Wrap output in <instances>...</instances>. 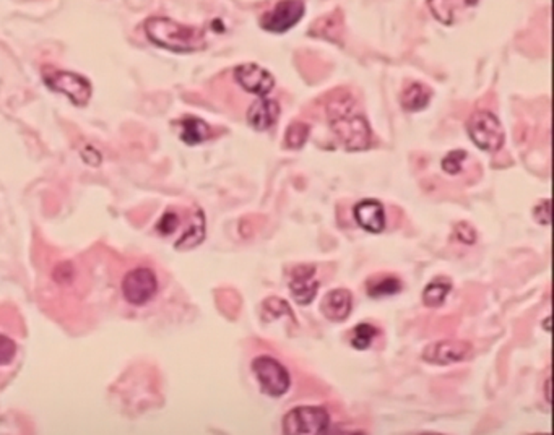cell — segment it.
Instances as JSON below:
<instances>
[{
    "label": "cell",
    "instance_id": "obj_1",
    "mask_svg": "<svg viewBox=\"0 0 554 435\" xmlns=\"http://www.w3.org/2000/svg\"><path fill=\"white\" fill-rule=\"evenodd\" d=\"M327 117L333 133L348 151L370 149L372 139L370 122L363 116L350 94L343 93L329 100Z\"/></svg>",
    "mask_w": 554,
    "mask_h": 435
},
{
    "label": "cell",
    "instance_id": "obj_2",
    "mask_svg": "<svg viewBox=\"0 0 554 435\" xmlns=\"http://www.w3.org/2000/svg\"><path fill=\"white\" fill-rule=\"evenodd\" d=\"M145 33L151 43L175 52H194L205 46L204 29L165 17H150L145 21Z\"/></svg>",
    "mask_w": 554,
    "mask_h": 435
},
{
    "label": "cell",
    "instance_id": "obj_3",
    "mask_svg": "<svg viewBox=\"0 0 554 435\" xmlns=\"http://www.w3.org/2000/svg\"><path fill=\"white\" fill-rule=\"evenodd\" d=\"M332 424L330 411L321 405H299L281 417V435H323Z\"/></svg>",
    "mask_w": 554,
    "mask_h": 435
},
{
    "label": "cell",
    "instance_id": "obj_4",
    "mask_svg": "<svg viewBox=\"0 0 554 435\" xmlns=\"http://www.w3.org/2000/svg\"><path fill=\"white\" fill-rule=\"evenodd\" d=\"M250 369L259 383V389L268 399H281L291 389V375L277 358L260 354L250 362Z\"/></svg>",
    "mask_w": 554,
    "mask_h": 435
},
{
    "label": "cell",
    "instance_id": "obj_5",
    "mask_svg": "<svg viewBox=\"0 0 554 435\" xmlns=\"http://www.w3.org/2000/svg\"><path fill=\"white\" fill-rule=\"evenodd\" d=\"M467 132L471 141L483 151H498L504 145V129L493 112H473L467 121Z\"/></svg>",
    "mask_w": 554,
    "mask_h": 435
},
{
    "label": "cell",
    "instance_id": "obj_6",
    "mask_svg": "<svg viewBox=\"0 0 554 435\" xmlns=\"http://www.w3.org/2000/svg\"><path fill=\"white\" fill-rule=\"evenodd\" d=\"M43 80L51 90L69 96V100L77 106H85L92 98V84L75 72L46 67L43 70Z\"/></svg>",
    "mask_w": 554,
    "mask_h": 435
},
{
    "label": "cell",
    "instance_id": "obj_7",
    "mask_svg": "<svg viewBox=\"0 0 554 435\" xmlns=\"http://www.w3.org/2000/svg\"><path fill=\"white\" fill-rule=\"evenodd\" d=\"M122 294L132 306H145L158 293L157 273L148 267L130 270L122 278Z\"/></svg>",
    "mask_w": 554,
    "mask_h": 435
},
{
    "label": "cell",
    "instance_id": "obj_8",
    "mask_svg": "<svg viewBox=\"0 0 554 435\" xmlns=\"http://www.w3.org/2000/svg\"><path fill=\"white\" fill-rule=\"evenodd\" d=\"M473 352L475 350L471 342L447 338L428 344L423 351V361L433 366H452L459 362L468 361L473 358Z\"/></svg>",
    "mask_w": 554,
    "mask_h": 435
},
{
    "label": "cell",
    "instance_id": "obj_9",
    "mask_svg": "<svg viewBox=\"0 0 554 435\" xmlns=\"http://www.w3.org/2000/svg\"><path fill=\"white\" fill-rule=\"evenodd\" d=\"M305 15V4L297 0L278 2L272 10L260 17V27L272 33H285L297 25V21Z\"/></svg>",
    "mask_w": 554,
    "mask_h": 435
},
{
    "label": "cell",
    "instance_id": "obj_10",
    "mask_svg": "<svg viewBox=\"0 0 554 435\" xmlns=\"http://www.w3.org/2000/svg\"><path fill=\"white\" fill-rule=\"evenodd\" d=\"M315 271L317 270H315L314 265H307V263L297 265L291 270L288 286L291 291V296L299 306L311 304L317 296L321 281L315 278Z\"/></svg>",
    "mask_w": 554,
    "mask_h": 435
},
{
    "label": "cell",
    "instance_id": "obj_11",
    "mask_svg": "<svg viewBox=\"0 0 554 435\" xmlns=\"http://www.w3.org/2000/svg\"><path fill=\"white\" fill-rule=\"evenodd\" d=\"M234 78L248 93L265 98L275 86L272 74L257 64H242L234 68Z\"/></svg>",
    "mask_w": 554,
    "mask_h": 435
},
{
    "label": "cell",
    "instance_id": "obj_12",
    "mask_svg": "<svg viewBox=\"0 0 554 435\" xmlns=\"http://www.w3.org/2000/svg\"><path fill=\"white\" fill-rule=\"evenodd\" d=\"M351 309H353V294L350 289H345V287H337V289L329 291L321 302V312L325 318L332 322L346 320L350 317Z\"/></svg>",
    "mask_w": 554,
    "mask_h": 435
},
{
    "label": "cell",
    "instance_id": "obj_13",
    "mask_svg": "<svg viewBox=\"0 0 554 435\" xmlns=\"http://www.w3.org/2000/svg\"><path fill=\"white\" fill-rule=\"evenodd\" d=\"M353 212H354V218L358 224L368 232L378 234L386 228V213L379 200H372V198L361 200L360 204L354 205Z\"/></svg>",
    "mask_w": 554,
    "mask_h": 435
},
{
    "label": "cell",
    "instance_id": "obj_14",
    "mask_svg": "<svg viewBox=\"0 0 554 435\" xmlns=\"http://www.w3.org/2000/svg\"><path fill=\"white\" fill-rule=\"evenodd\" d=\"M280 117V104L277 100H270V98H260L256 102L250 104L249 111H248V122H249L252 129L268 130Z\"/></svg>",
    "mask_w": 554,
    "mask_h": 435
},
{
    "label": "cell",
    "instance_id": "obj_15",
    "mask_svg": "<svg viewBox=\"0 0 554 435\" xmlns=\"http://www.w3.org/2000/svg\"><path fill=\"white\" fill-rule=\"evenodd\" d=\"M175 127L179 130V137L187 145H199L212 135L210 125L194 116H185L179 119L175 122Z\"/></svg>",
    "mask_w": 554,
    "mask_h": 435
},
{
    "label": "cell",
    "instance_id": "obj_16",
    "mask_svg": "<svg viewBox=\"0 0 554 435\" xmlns=\"http://www.w3.org/2000/svg\"><path fill=\"white\" fill-rule=\"evenodd\" d=\"M431 96L433 90L428 85L415 82L403 88V92L400 94V104L407 112L421 111L431 101Z\"/></svg>",
    "mask_w": 554,
    "mask_h": 435
},
{
    "label": "cell",
    "instance_id": "obj_17",
    "mask_svg": "<svg viewBox=\"0 0 554 435\" xmlns=\"http://www.w3.org/2000/svg\"><path fill=\"white\" fill-rule=\"evenodd\" d=\"M205 239V216L200 208H195L194 214L187 231L175 242V249L191 250L197 247Z\"/></svg>",
    "mask_w": 554,
    "mask_h": 435
},
{
    "label": "cell",
    "instance_id": "obj_18",
    "mask_svg": "<svg viewBox=\"0 0 554 435\" xmlns=\"http://www.w3.org/2000/svg\"><path fill=\"white\" fill-rule=\"evenodd\" d=\"M452 291V281L445 277H439L428 283L423 289V304L429 309L443 306L447 296Z\"/></svg>",
    "mask_w": 554,
    "mask_h": 435
},
{
    "label": "cell",
    "instance_id": "obj_19",
    "mask_svg": "<svg viewBox=\"0 0 554 435\" xmlns=\"http://www.w3.org/2000/svg\"><path fill=\"white\" fill-rule=\"evenodd\" d=\"M366 291L371 297L395 296L402 291V281L394 275H376L368 279Z\"/></svg>",
    "mask_w": 554,
    "mask_h": 435
},
{
    "label": "cell",
    "instance_id": "obj_20",
    "mask_svg": "<svg viewBox=\"0 0 554 435\" xmlns=\"http://www.w3.org/2000/svg\"><path fill=\"white\" fill-rule=\"evenodd\" d=\"M379 336V328L372 324L356 325L350 332V344L354 350H368L374 340Z\"/></svg>",
    "mask_w": 554,
    "mask_h": 435
},
{
    "label": "cell",
    "instance_id": "obj_21",
    "mask_svg": "<svg viewBox=\"0 0 554 435\" xmlns=\"http://www.w3.org/2000/svg\"><path fill=\"white\" fill-rule=\"evenodd\" d=\"M283 315H288V317L295 322V312L291 310V307H289V304H288L285 299L272 296L267 297V299L262 302V317H264L265 320H273V318L283 317Z\"/></svg>",
    "mask_w": 554,
    "mask_h": 435
},
{
    "label": "cell",
    "instance_id": "obj_22",
    "mask_svg": "<svg viewBox=\"0 0 554 435\" xmlns=\"http://www.w3.org/2000/svg\"><path fill=\"white\" fill-rule=\"evenodd\" d=\"M309 133H311L309 124L301 121L291 122L288 125L287 133H285V145L288 149H303L306 141L309 139Z\"/></svg>",
    "mask_w": 554,
    "mask_h": 435
},
{
    "label": "cell",
    "instance_id": "obj_23",
    "mask_svg": "<svg viewBox=\"0 0 554 435\" xmlns=\"http://www.w3.org/2000/svg\"><path fill=\"white\" fill-rule=\"evenodd\" d=\"M465 149H453L443 159V169L447 174H459L462 171L463 161L467 159Z\"/></svg>",
    "mask_w": 554,
    "mask_h": 435
},
{
    "label": "cell",
    "instance_id": "obj_24",
    "mask_svg": "<svg viewBox=\"0 0 554 435\" xmlns=\"http://www.w3.org/2000/svg\"><path fill=\"white\" fill-rule=\"evenodd\" d=\"M17 342L9 336L0 334V367H5L15 361Z\"/></svg>",
    "mask_w": 554,
    "mask_h": 435
},
{
    "label": "cell",
    "instance_id": "obj_25",
    "mask_svg": "<svg viewBox=\"0 0 554 435\" xmlns=\"http://www.w3.org/2000/svg\"><path fill=\"white\" fill-rule=\"evenodd\" d=\"M453 232H455V238L460 242H465V244H475L477 239H478V234H477L475 228L471 226L470 222H457L455 228H453Z\"/></svg>",
    "mask_w": 554,
    "mask_h": 435
},
{
    "label": "cell",
    "instance_id": "obj_26",
    "mask_svg": "<svg viewBox=\"0 0 554 435\" xmlns=\"http://www.w3.org/2000/svg\"><path fill=\"white\" fill-rule=\"evenodd\" d=\"M177 226H179V216L169 210L161 216V220L157 224V231L163 236H167V234L175 232Z\"/></svg>",
    "mask_w": 554,
    "mask_h": 435
},
{
    "label": "cell",
    "instance_id": "obj_27",
    "mask_svg": "<svg viewBox=\"0 0 554 435\" xmlns=\"http://www.w3.org/2000/svg\"><path fill=\"white\" fill-rule=\"evenodd\" d=\"M534 216L540 224H550L551 222V200H543L536 205Z\"/></svg>",
    "mask_w": 554,
    "mask_h": 435
},
{
    "label": "cell",
    "instance_id": "obj_28",
    "mask_svg": "<svg viewBox=\"0 0 554 435\" xmlns=\"http://www.w3.org/2000/svg\"><path fill=\"white\" fill-rule=\"evenodd\" d=\"M323 435H366V432L361 429L345 426V424H330Z\"/></svg>",
    "mask_w": 554,
    "mask_h": 435
},
{
    "label": "cell",
    "instance_id": "obj_29",
    "mask_svg": "<svg viewBox=\"0 0 554 435\" xmlns=\"http://www.w3.org/2000/svg\"><path fill=\"white\" fill-rule=\"evenodd\" d=\"M413 435H445V434H441V432H431V431H428V432H418V434H413Z\"/></svg>",
    "mask_w": 554,
    "mask_h": 435
}]
</instances>
